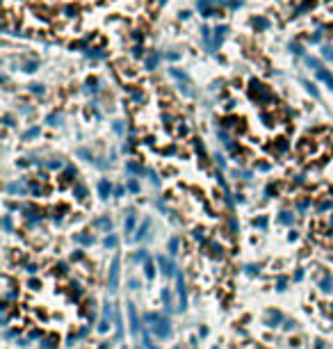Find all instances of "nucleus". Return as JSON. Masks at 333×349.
<instances>
[{"label": "nucleus", "instance_id": "16", "mask_svg": "<svg viewBox=\"0 0 333 349\" xmlns=\"http://www.w3.org/2000/svg\"><path fill=\"white\" fill-rule=\"evenodd\" d=\"M105 246H117V237H114V235H110V237L105 240Z\"/></svg>", "mask_w": 333, "mask_h": 349}, {"label": "nucleus", "instance_id": "5", "mask_svg": "<svg viewBox=\"0 0 333 349\" xmlns=\"http://www.w3.org/2000/svg\"><path fill=\"white\" fill-rule=\"evenodd\" d=\"M128 313H130V322H133V331L137 333V331H139V319H137V313L133 308V303H128Z\"/></svg>", "mask_w": 333, "mask_h": 349}, {"label": "nucleus", "instance_id": "4", "mask_svg": "<svg viewBox=\"0 0 333 349\" xmlns=\"http://www.w3.org/2000/svg\"><path fill=\"white\" fill-rule=\"evenodd\" d=\"M117 276H119V258H114L110 269V290H117Z\"/></svg>", "mask_w": 333, "mask_h": 349}, {"label": "nucleus", "instance_id": "2", "mask_svg": "<svg viewBox=\"0 0 333 349\" xmlns=\"http://www.w3.org/2000/svg\"><path fill=\"white\" fill-rule=\"evenodd\" d=\"M265 322L269 324V326H278L281 322H283V315H281V310H267Z\"/></svg>", "mask_w": 333, "mask_h": 349}, {"label": "nucleus", "instance_id": "8", "mask_svg": "<svg viewBox=\"0 0 333 349\" xmlns=\"http://www.w3.org/2000/svg\"><path fill=\"white\" fill-rule=\"evenodd\" d=\"M75 240H78L80 244H91V242H94L91 235H75Z\"/></svg>", "mask_w": 333, "mask_h": 349}, {"label": "nucleus", "instance_id": "14", "mask_svg": "<svg viewBox=\"0 0 333 349\" xmlns=\"http://www.w3.org/2000/svg\"><path fill=\"white\" fill-rule=\"evenodd\" d=\"M285 283H287V279H285V276H281L278 283H276V290H285Z\"/></svg>", "mask_w": 333, "mask_h": 349}, {"label": "nucleus", "instance_id": "17", "mask_svg": "<svg viewBox=\"0 0 333 349\" xmlns=\"http://www.w3.org/2000/svg\"><path fill=\"white\" fill-rule=\"evenodd\" d=\"M331 288H333V281H331V279H329V281H322V290H324V292L331 290Z\"/></svg>", "mask_w": 333, "mask_h": 349}, {"label": "nucleus", "instance_id": "6", "mask_svg": "<svg viewBox=\"0 0 333 349\" xmlns=\"http://www.w3.org/2000/svg\"><path fill=\"white\" fill-rule=\"evenodd\" d=\"M178 246H180V240L173 237L171 242H169V253H171V256H176V253H178Z\"/></svg>", "mask_w": 333, "mask_h": 349}, {"label": "nucleus", "instance_id": "3", "mask_svg": "<svg viewBox=\"0 0 333 349\" xmlns=\"http://www.w3.org/2000/svg\"><path fill=\"white\" fill-rule=\"evenodd\" d=\"M157 263H160V267H162V274H166V276L176 274V265H173L171 260H166L164 256H157Z\"/></svg>", "mask_w": 333, "mask_h": 349}, {"label": "nucleus", "instance_id": "19", "mask_svg": "<svg viewBox=\"0 0 333 349\" xmlns=\"http://www.w3.org/2000/svg\"><path fill=\"white\" fill-rule=\"evenodd\" d=\"M2 224H5V230H12V217H9V215L5 217V221H2Z\"/></svg>", "mask_w": 333, "mask_h": 349}, {"label": "nucleus", "instance_id": "20", "mask_svg": "<svg viewBox=\"0 0 333 349\" xmlns=\"http://www.w3.org/2000/svg\"><path fill=\"white\" fill-rule=\"evenodd\" d=\"M324 210H331V201H324V203H320V212H324Z\"/></svg>", "mask_w": 333, "mask_h": 349}, {"label": "nucleus", "instance_id": "7", "mask_svg": "<svg viewBox=\"0 0 333 349\" xmlns=\"http://www.w3.org/2000/svg\"><path fill=\"white\" fill-rule=\"evenodd\" d=\"M98 190H100V196H107V194H110V183H107V180H100Z\"/></svg>", "mask_w": 333, "mask_h": 349}, {"label": "nucleus", "instance_id": "18", "mask_svg": "<svg viewBox=\"0 0 333 349\" xmlns=\"http://www.w3.org/2000/svg\"><path fill=\"white\" fill-rule=\"evenodd\" d=\"M128 190H130V192H139V185H137L135 180H130V183H128Z\"/></svg>", "mask_w": 333, "mask_h": 349}, {"label": "nucleus", "instance_id": "15", "mask_svg": "<svg viewBox=\"0 0 333 349\" xmlns=\"http://www.w3.org/2000/svg\"><path fill=\"white\" fill-rule=\"evenodd\" d=\"M162 299H164V303H166V310H169V308H171V294H169V292H164V294H162Z\"/></svg>", "mask_w": 333, "mask_h": 349}, {"label": "nucleus", "instance_id": "12", "mask_svg": "<svg viewBox=\"0 0 333 349\" xmlns=\"http://www.w3.org/2000/svg\"><path fill=\"white\" fill-rule=\"evenodd\" d=\"M146 230H148V219H146V221H144V224H142V228H139V233H137V240H142V237H144V233H146Z\"/></svg>", "mask_w": 333, "mask_h": 349}, {"label": "nucleus", "instance_id": "1", "mask_svg": "<svg viewBox=\"0 0 333 349\" xmlns=\"http://www.w3.org/2000/svg\"><path fill=\"white\" fill-rule=\"evenodd\" d=\"M146 322H155L153 324V331L157 333L160 338H166L171 333V322L162 315H155V313H151V315H146Z\"/></svg>", "mask_w": 333, "mask_h": 349}, {"label": "nucleus", "instance_id": "21", "mask_svg": "<svg viewBox=\"0 0 333 349\" xmlns=\"http://www.w3.org/2000/svg\"><path fill=\"white\" fill-rule=\"evenodd\" d=\"M308 203H310V201H308V199H306V201H301V203H299V210H301V212H303V210H306V208H308Z\"/></svg>", "mask_w": 333, "mask_h": 349}, {"label": "nucleus", "instance_id": "9", "mask_svg": "<svg viewBox=\"0 0 333 349\" xmlns=\"http://www.w3.org/2000/svg\"><path fill=\"white\" fill-rule=\"evenodd\" d=\"M267 221H269L267 217H258V219L253 221V226H258V228H267Z\"/></svg>", "mask_w": 333, "mask_h": 349}, {"label": "nucleus", "instance_id": "10", "mask_svg": "<svg viewBox=\"0 0 333 349\" xmlns=\"http://www.w3.org/2000/svg\"><path fill=\"white\" fill-rule=\"evenodd\" d=\"M133 226H135V215H130L128 219H126V233L133 230Z\"/></svg>", "mask_w": 333, "mask_h": 349}, {"label": "nucleus", "instance_id": "11", "mask_svg": "<svg viewBox=\"0 0 333 349\" xmlns=\"http://www.w3.org/2000/svg\"><path fill=\"white\" fill-rule=\"evenodd\" d=\"M278 221H281V224H290V221H292V215H290V212H283V215L278 217Z\"/></svg>", "mask_w": 333, "mask_h": 349}, {"label": "nucleus", "instance_id": "13", "mask_svg": "<svg viewBox=\"0 0 333 349\" xmlns=\"http://www.w3.org/2000/svg\"><path fill=\"white\" fill-rule=\"evenodd\" d=\"M155 276V272H153V267H151V263L146 260V279H153Z\"/></svg>", "mask_w": 333, "mask_h": 349}]
</instances>
